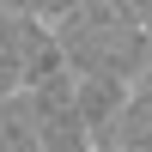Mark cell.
I'll return each mask as SVG.
<instances>
[{
  "instance_id": "obj_1",
  "label": "cell",
  "mask_w": 152,
  "mask_h": 152,
  "mask_svg": "<svg viewBox=\"0 0 152 152\" xmlns=\"http://www.w3.org/2000/svg\"><path fill=\"white\" fill-rule=\"evenodd\" d=\"M73 73L67 49L55 37V18H37V12H6V31H0V91L6 97H24L37 85Z\"/></svg>"
}]
</instances>
